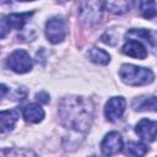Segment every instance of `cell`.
<instances>
[{
    "label": "cell",
    "mask_w": 157,
    "mask_h": 157,
    "mask_svg": "<svg viewBox=\"0 0 157 157\" xmlns=\"http://www.w3.org/2000/svg\"><path fill=\"white\" fill-rule=\"evenodd\" d=\"M93 103L90 98L69 96L59 103V118L61 124L70 130L86 132L93 120Z\"/></svg>",
    "instance_id": "cell-1"
},
{
    "label": "cell",
    "mask_w": 157,
    "mask_h": 157,
    "mask_svg": "<svg viewBox=\"0 0 157 157\" xmlns=\"http://www.w3.org/2000/svg\"><path fill=\"white\" fill-rule=\"evenodd\" d=\"M121 81L129 86H144L150 85L155 80V75L150 69L136 66L132 64H124L119 70Z\"/></svg>",
    "instance_id": "cell-2"
},
{
    "label": "cell",
    "mask_w": 157,
    "mask_h": 157,
    "mask_svg": "<svg viewBox=\"0 0 157 157\" xmlns=\"http://www.w3.org/2000/svg\"><path fill=\"white\" fill-rule=\"evenodd\" d=\"M103 13V0H82L78 7L80 21L85 26L98 23Z\"/></svg>",
    "instance_id": "cell-3"
},
{
    "label": "cell",
    "mask_w": 157,
    "mask_h": 157,
    "mask_svg": "<svg viewBox=\"0 0 157 157\" xmlns=\"http://www.w3.org/2000/svg\"><path fill=\"white\" fill-rule=\"evenodd\" d=\"M65 36H66V22L63 17L54 16L47 21L45 37L50 43L58 44L65 39Z\"/></svg>",
    "instance_id": "cell-4"
},
{
    "label": "cell",
    "mask_w": 157,
    "mask_h": 157,
    "mask_svg": "<svg viewBox=\"0 0 157 157\" xmlns=\"http://www.w3.org/2000/svg\"><path fill=\"white\" fill-rule=\"evenodd\" d=\"M6 64L16 74H26L32 69L33 61L26 50L16 49L10 54Z\"/></svg>",
    "instance_id": "cell-5"
},
{
    "label": "cell",
    "mask_w": 157,
    "mask_h": 157,
    "mask_svg": "<svg viewBox=\"0 0 157 157\" xmlns=\"http://www.w3.org/2000/svg\"><path fill=\"white\" fill-rule=\"evenodd\" d=\"M123 137L118 131H110L108 132L102 142H101V151L105 156H112L123 150Z\"/></svg>",
    "instance_id": "cell-6"
},
{
    "label": "cell",
    "mask_w": 157,
    "mask_h": 157,
    "mask_svg": "<svg viewBox=\"0 0 157 157\" xmlns=\"http://www.w3.org/2000/svg\"><path fill=\"white\" fill-rule=\"evenodd\" d=\"M126 108V101L124 97L118 96V97H112L107 103H105V108H104V115L107 118V120L109 121H115L119 118H121V115L124 114Z\"/></svg>",
    "instance_id": "cell-7"
},
{
    "label": "cell",
    "mask_w": 157,
    "mask_h": 157,
    "mask_svg": "<svg viewBox=\"0 0 157 157\" xmlns=\"http://www.w3.org/2000/svg\"><path fill=\"white\" fill-rule=\"evenodd\" d=\"M136 134L147 142H153L156 140V131H157V123L151 119H141L135 126Z\"/></svg>",
    "instance_id": "cell-8"
},
{
    "label": "cell",
    "mask_w": 157,
    "mask_h": 157,
    "mask_svg": "<svg viewBox=\"0 0 157 157\" xmlns=\"http://www.w3.org/2000/svg\"><path fill=\"white\" fill-rule=\"evenodd\" d=\"M121 52L125 55H129L135 59H141V60L147 56V50H146L145 45L137 39H129L123 45Z\"/></svg>",
    "instance_id": "cell-9"
},
{
    "label": "cell",
    "mask_w": 157,
    "mask_h": 157,
    "mask_svg": "<svg viewBox=\"0 0 157 157\" xmlns=\"http://www.w3.org/2000/svg\"><path fill=\"white\" fill-rule=\"evenodd\" d=\"M20 118L17 109L1 110L0 112V134H6L15 128L16 121Z\"/></svg>",
    "instance_id": "cell-10"
},
{
    "label": "cell",
    "mask_w": 157,
    "mask_h": 157,
    "mask_svg": "<svg viewBox=\"0 0 157 157\" xmlns=\"http://www.w3.org/2000/svg\"><path fill=\"white\" fill-rule=\"evenodd\" d=\"M22 115H23V118H25L26 121L32 123V124H37V123H39V121L43 120V118H44V110H43V108L39 104L32 103V104H28V105H26L23 108Z\"/></svg>",
    "instance_id": "cell-11"
},
{
    "label": "cell",
    "mask_w": 157,
    "mask_h": 157,
    "mask_svg": "<svg viewBox=\"0 0 157 157\" xmlns=\"http://www.w3.org/2000/svg\"><path fill=\"white\" fill-rule=\"evenodd\" d=\"M135 0H104L105 7L114 15H123L129 11Z\"/></svg>",
    "instance_id": "cell-12"
},
{
    "label": "cell",
    "mask_w": 157,
    "mask_h": 157,
    "mask_svg": "<svg viewBox=\"0 0 157 157\" xmlns=\"http://www.w3.org/2000/svg\"><path fill=\"white\" fill-rule=\"evenodd\" d=\"M126 37L128 38H131V39H142L144 42H147L150 45L155 47L156 44V38H155V33L152 31H148V29H130L128 33H126Z\"/></svg>",
    "instance_id": "cell-13"
},
{
    "label": "cell",
    "mask_w": 157,
    "mask_h": 157,
    "mask_svg": "<svg viewBox=\"0 0 157 157\" xmlns=\"http://www.w3.org/2000/svg\"><path fill=\"white\" fill-rule=\"evenodd\" d=\"M132 108L135 110H156V97H139L132 101Z\"/></svg>",
    "instance_id": "cell-14"
},
{
    "label": "cell",
    "mask_w": 157,
    "mask_h": 157,
    "mask_svg": "<svg viewBox=\"0 0 157 157\" xmlns=\"http://www.w3.org/2000/svg\"><path fill=\"white\" fill-rule=\"evenodd\" d=\"M33 15V12H25V13H11L7 15V22L10 28H15V29H21L25 23L27 22V20H29V17Z\"/></svg>",
    "instance_id": "cell-15"
},
{
    "label": "cell",
    "mask_w": 157,
    "mask_h": 157,
    "mask_svg": "<svg viewBox=\"0 0 157 157\" xmlns=\"http://www.w3.org/2000/svg\"><path fill=\"white\" fill-rule=\"evenodd\" d=\"M88 58L92 63L94 64H99V65H107L110 61V55L101 49V48H92L88 52Z\"/></svg>",
    "instance_id": "cell-16"
},
{
    "label": "cell",
    "mask_w": 157,
    "mask_h": 157,
    "mask_svg": "<svg viewBox=\"0 0 157 157\" xmlns=\"http://www.w3.org/2000/svg\"><path fill=\"white\" fill-rule=\"evenodd\" d=\"M139 9L141 15L150 20L156 16V1L155 0H140L139 1Z\"/></svg>",
    "instance_id": "cell-17"
},
{
    "label": "cell",
    "mask_w": 157,
    "mask_h": 157,
    "mask_svg": "<svg viewBox=\"0 0 157 157\" xmlns=\"http://www.w3.org/2000/svg\"><path fill=\"white\" fill-rule=\"evenodd\" d=\"M146 152H147V147H146V145H144L141 142L130 141L124 147V153L128 156H144Z\"/></svg>",
    "instance_id": "cell-18"
},
{
    "label": "cell",
    "mask_w": 157,
    "mask_h": 157,
    "mask_svg": "<svg viewBox=\"0 0 157 157\" xmlns=\"http://www.w3.org/2000/svg\"><path fill=\"white\" fill-rule=\"evenodd\" d=\"M10 26H9V22H7V18L6 16H2L0 15V38H4L7 36V33L10 32Z\"/></svg>",
    "instance_id": "cell-19"
},
{
    "label": "cell",
    "mask_w": 157,
    "mask_h": 157,
    "mask_svg": "<svg viewBox=\"0 0 157 157\" xmlns=\"http://www.w3.org/2000/svg\"><path fill=\"white\" fill-rule=\"evenodd\" d=\"M102 42L109 45H114L118 42V36H113V32H105L102 37H101Z\"/></svg>",
    "instance_id": "cell-20"
},
{
    "label": "cell",
    "mask_w": 157,
    "mask_h": 157,
    "mask_svg": "<svg viewBox=\"0 0 157 157\" xmlns=\"http://www.w3.org/2000/svg\"><path fill=\"white\" fill-rule=\"evenodd\" d=\"M36 99L38 101V102H40V103H48L49 102V99H50V97H49V94L45 92V91H40V92H38L37 94H36Z\"/></svg>",
    "instance_id": "cell-21"
},
{
    "label": "cell",
    "mask_w": 157,
    "mask_h": 157,
    "mask_svg": "<svg viewBox=\"0 0 157 157\" xmlns=\"http://www.w3.org/2000/svg\"><path fill=\"white\" fill-rule=\"evenodd\" d=\"M23 88H25V87H20V88L16 90L15 96H13V99H16V101H23V99L26 98V96H27V90H26L23 93H21V92L23 91Z\"/></svg>",
    "instance_id": "cell-22"
},
{
    "label": "cell",
    "mask_w": 157,
    "mask_h": 157,
    "mask_svg": "<svg viewBox=\"0 0 157 157\" xmlns=\"http://www.w3.org/2000/svg\"><path fill=\"white\" fill-rule=\"evenodd\" d=\"M7 91H9V88L5 86V85H2V83H0V99L7 93Z\"/></svg>",
    "instance_id": "cell-23"
},
{
    "label": "cell",
    "mask_w": 157,
    "mask_h": 157,
    "mask_svg": "<svg viewBox=\"0 0 157 157\" xmlns=\"http://www.w3.org/2000/svg\"><path fill=\"white\" fill-rule=\"evenodd\" d=\"M20 1H34V0H20Z\"/></svg>",
    "instance_id": "cell-24"
},
{
    "label": "cell",
    "mask_w": 157,
    "mask_h": 157,
    "mask_svg": "<svg viewBox=\"0 0 157 157\" xmlns=\"http://www.w3.org/2000/svg\"><path fill=\"white\" fill-rule=\"evenodd\" d=\"M61 2H65V1H69V0H60Z\"/></svg>",
    "instance_id": "cell-25"
}]
</instances>
